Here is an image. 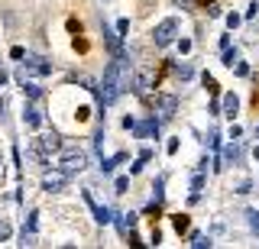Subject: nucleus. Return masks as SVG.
<instances>
[{"label":"nucleus","instance_id":"6e6552de","mask_svg":"<svg viewBox=\"0 0 259 249\" xmlns=\"http://www.w3.org/2000/svg\"><path fill=\"white\" fill-rule=\"evenodd\" d=\"M220 110L227 116H234L236 110H240V98H236V94H224V100H220Z\"/></svg>","mask_w":259,"mask_h":249},{"label":"nucleus","instance_id":"20e7f679","mask_svg":"<svg viewBox=\"0 0 259 249\" xmlns=\"http://www.w3.org/2000/svg\"><path fill=\"white\" fill-rule=\"evenodd\" d=\"M65 182H68V175H65L62 168H58V172H46V175H42V191L56 194V191L65 188Z\"/></svg>","mask_w":259,"mask_h":249},{"label":"nucleus","instance_id":"f03ea898","mask_svg":"<svg viewBox=\"0 0 259 249\" xmlns=\"http://www.w3.org/2000/svg\"><path fill=\"white\" fill-rule=\"evenodd\" d=\"M88 165V156L81 149H72V152H62V158H58V168L65 172V175H78L81 168Z\"/></svg>","mask_w":259,"mask_h":249},{"label":"nucleus","instance_id":"393cba45","mask_svg":"<svg viewBox=\"0 0 259 249\" xmlns=\"http://www.w3.org/2000/svg\"><path fill=\"white\" fill-rule=\"evenodd\" d=\"M23 55H26V52L20 49V46H13V49H10V58H16V62H20V58H23Z\"/></svg>","mask_w":259,"mask_h":249},{"label":"nucleus","instance_id":"9b49d317","mask_svg":"<svg viewBox=\"0 0 259 249\" xmlns=\"http://www.w3.org/2000/svg\"><path fill=\"white\" fill-rule=\"evenodd\" d=\"M236 156H240V149H236V142H230V146L224 149V165H234Z\"/></svg>","mask_w":259,"mask_h":249},{"label":"nucleus","instance_id":"cd10ccee","mask_svg":"<svg viewBox=\"0 0 259 249\" xmlns=\"http://www.w3.org/2000/svg\"><path fill=\"white\" fill-rule=\"evenodd\" d=\"M253 158H256V162H259V146H256V149H253Z\"/></svg>","mask_w":259,"mask_h":249},{"label":"nucleus","instance_id":"2eb2a0df","mask_svg":"<svg viewBox=\"0 0 259 249\" xmlns=\"http://www.w3.org/2000/svg\"><path fill=\"white\" fill-rule=\"evenodd\" d=\"M175 72H178V78H182V81H188V78H192V74H194V68L188 65V62H182V65L175 68Z\"/></svg>","mask_w":259,"mask_h":249},{"label":"nucleus","instance_id":"f8f14e48","mask_svg":"<svg viewBox=\"0 0 259 249\" xmlns=\"http://www.w3.org/2000/svg\"><path fill=\"white\" fill-rule=\"evenodd\" d=\"M192 246L194 249H208L210 246V236H204V233H192Z\"/></svg>","mask_w":259,"mask_h":249},{"label":"nucleus","instance_id":"a878e982","mask_svg":"<svg viewBox=\"0 0 259 249\" xmlns=\"http://www.w3.org/2000/svg\"><path fill=\"white\" fill-rule=\"evenodd\" d=\"M246 191H250V182H246V178H243V182L236 184V194H246Z\"/></svg>","mask_w":259,"mask_h":249},{"label":"nucleus","instance_id":"b1692460","mask_svg":"<svg viewBox=\"0 0 259 249\" xmlns=\"http://www.w3.org/2000/svg\"><path fill=\"white\" fill-rule=\"evenodd\" d=\"M227 26H230V30H236V26H240V16H236V13H230V16H227Z\"/></svg>","mask_w":259,"mask_h":249},{"label":"nucleus","instance_id":"7ed1b4c3","mask_svg":"<svg viewBox=\"0 0 259 249\" xmlns=\"http://www.w3.org/2000/svg\"><path fill=\"white\" fill-rule=\"evenodd\" d=\"M62 149V140H58V133H42L36 140V156L39 158H49L52 152H58Z\"/></svg>","mask_w":259,"mask_h":249},{"label":"nucleus","instance_id":"c85d7f7f","mask_svg":"<svg viewBox=\"0 0 259 249\" xmlns=\"http://www.w3.org/2000/svg\"><path fill=\"white\" fill-rule=\"evenodd\" d=\"M256 136H259V126H256Z\"/></svg>","mask_w":259,"mask_h":249},{"label":"nucleus","instance_id":"a211bd4d","mask_svg":"<svg viewBox=\"0 0 259 249\" xmlns=\"http://www.w3.org/2000/svg\"><path fill=\"white\" fill-rule=\"evenodd\" d=\"M120 162H124V156H114V158H107L100 168H104V172H114V165H120Z\"/></svg>","mask_w":259,"mask_h":249},{"label":"nucleus","instance_id":"6ab92c4d","mask_svg":"<svg viewBox=\"0 0 259 249\" xmlns=\"http://www.w3.org/2000/svg\"><path fill=\"white\" fill-rule=\"evenodd\" d=\"M246 217H250V226H253V230L259 233V210H250Z\"/></svg>","mask_w":259,"mask_h":249},{"label":"nucleus","instance_id":"f3484780","mask_svg":"<svg viewBox=\"0 0 259 249\" xmlns=\"http://www.w3.org/2000/svg\"><path fill=\"white\" fill-rule=\"evenodd\" d=\"M10 233H13V226L6 224V220H0V243H4V240H10Z\"/></svg>","mask_w":259,"mask_h":249},{"label":"nucleus","instance_id":"bb28decb","mask_svg":"<svg viewBox=\"0 0 259 249\" xmlns=\"http://www.w3.org/2000/svg\"><path fill=\"white\" fill-rule=\"evenodd\" d=\"M166 149H168V156H175V152H178V140H168Z\"/></svg>","mask_w":259,"mask_h":249},{"label":"nucleus","instance_id":"f257e3e1","mask_svg":"<svg viewBox=\"0 0 259 249\" xmlns=\"http://www.w3.org/2000/svg\"><path fill=\"white\" fill-rule=\"evenodd\" d=\"M175 32H178V20H175V16H168V20H162V23L152 30V42L159 46V49H166V46L175 39Z\"/></svg>","mask_w":259,"mask_h":249},{"label":"nucleus","instance_id":"c756f323","mask_svg":"<svg viewBox=\"0 0 259 249\" xmlns=\"http://www.w3.org/2000/svg\"><path fill=\"white\" fill-rule=\"evenodd\" d=\"M0 165H4V162H0Z\"/></svg>","mask_w":259,"mask_h":249},{"label":"nucleus","instance_id":"423d86ee","mask_svg":"<svg viewBox=\"0 0 259 249\" xmlns=\"http://www.w3.org/2000/svg\"><path fill=\"white\" fill-rule=\"evenodd\" d=\"M84 200H88V207H91V210H94V220H98V224H110V210H107V207H100L98 204V200H94L91 198V191H84Z\"/></svg>","mask_w":259,"mask_h":249},{"label":"nucleus","instance_id":"ddd939ff","mask_svg":"<svg viewBox=\"0 0 259 249\" xmlns=\"http://www.w3.org/2000/svg\"><path fill=\"white\" fill-rule=\"evenodd\" d=\"M172 226H175L178 233H185V230H188V217H185V214H175V217H172Z\"/></svg>","mask_w":259,"mask_h":249},{"label":"nucleus","instance_id":"0eeeda50","mask_svg":"<svg viewBox=\"0 0 259 249\" xmlns=\"http://www.w3.org/2000/svg\"><path fill=\"white\" fill-rule=\"evenodd\" d=\"M23 123L30 130H39V126H42V114H39L32 104H26V107H23Z\"/></svg>","mask_w":259,"mask_h":249},{"label":"nucleus","instance_id":"1a4fd4ad","mask_svg":"<svg viewBox=\"0 0 259 249\" xmlns=\"http://www.w3.org/2000/svg\"><path fill=\"white\" fill-rule=\"evenodd\" d=\"M149 84H152V78H149V72H140L133 81V91L136 94H149Z\"/></svg>","mask_w":259,"mask_h":249},{"label":"nucleus","instance_id":"4468645a","mask_svg":"<svg viewBox=\"0 0 259 249\" xmlns=\"http://www.w3.org/2000/svg\"><path fill=\"white\" fill-rule=\"evenodd\" d=\"M236 58H240V55H236V49H230V46H227V49H224V65L234 68V65H236Z\"/></svg>","mask_w":259,"mask_h":249},{"label":"nucleus","instance_id":"9d476101","mask_svg":"<svg viewBox=\"0 0 259 249\" xmlns=\"http://www.w3.org/2000/svg\"><path fill=\"white\" fill-rule=\"evenodd\" d=\"M26 72H32V74H49V72H52V65H46V58H30Z\"/></svg>","mask_w":259,"mask_h":249},{"label":"nucleus","instance_id":"39448f33","mask_svg":"<svg viewBox=\"0 0 259 249\" xmlns=\"http://www.w3.org/2000/svg\"><path fill=\"white\" fill-rule=\"evenodd\" d=\"M175 110H178V100H175L172 94H162V98H159V120H162V123L172 120Z\"/></svg>","mask_w":259,"mask_h":249},{"label":"nucleus","instance_id":"dca6fc26","mask_svg":"<svg viewBox=\"0 0 259 249\" xmlns=\"http://www.w3.org/2000/svg\"><path fill=\"white\" fill-rule=\"evenodd\" d=\"M23 91H26V98H30V100H36V98H39V88H36V84H30V81H23Z\"/></svg>","mask_w":259,"mask_h":249},{"label":"nucleus","instance_id":"412c9836","mask_svg":"<svg viewBox=\"0 0 259 249\" xmlns=\"http://www.w3.org/2000/svg\"><path fill=\"white\" fill-rule=\"evenodd\" d=\"M178 52H182V55L192 52V39H182V42H178Z\"/></svg>","mask_w":259,"mask_h":249},{"label":"nucleus","instance_id":"5701e85b","mask_svg":"<svg viewBox=\"0 0 259 249\" xmlns=\"http://www.w3.org/2000/svg\"><path fill=\"white\" fill-rule=\"evenodd\" d=\"M117 32H120V36H126V32H130V20H120V23H117Z\"/></svg>","mask_w":259,"mask_h":249},{"label":"nucleus","instance_id":"aec40b11","mask_svg":"<svg viewBox=\"0 0 259 249\" xmlns=\"http://www.w3.org/2000/svg\"><path fill=\"white\" fill-rule=\"evenodd\" d=\"M236 74H240V78H246V74H250V65H246V62H236Z\"/></svg>","mask_w":259,"mask_h":249},{"label":"nucleus","instance_id":"4be33fe9","mask_svg":"<svg viewBox=\"0 0 259 249\" xmlns=\"http://www.w3.org/2000/svg\"><path fill=\"white\" fill-rule=\"evenodd\" d=\"M126 188H130V178H117V194H124Z\"/></svg>","mask_w":259,"mask_h":249}]
</instances>
